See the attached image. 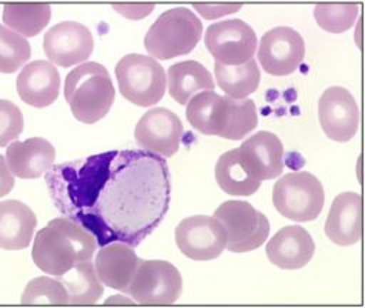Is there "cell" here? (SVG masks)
Returning a JSON list of instances; mask_svg holds the SVG:
<instances>
[{"label":"cell","mask_w":365,"mask_h":308,"mask_svg":"<svg viewBox=\"0 0 365 308\" xmlns=\"http://www.w3.org/2000/svg\"><path fill=\"white\" fill-rule=\"evenodd\" d=\"M56 207L96 238L138 245L164 218L171 198L167 163L145 150L107 151L51 165Z\"/></svg>","instance_id":"obj_1"},{"label":"cell","mask_w":365,"mask_h":308,"mask_svg":"<svg viewBox=\"0 0 365 308\" xmlns=\"http://www.w3.org/2000/svg\"><path fill=\"white\" fill-rule=\"evenodd\" d=\"M96 247L91 232L67 217H58L36 234L31 258L44 274L58 277L77 262L90 261Z\"/></svg>","instance_id":"obj_2"},{"label":"cell","mask_w":365,"mask_h":308,"mask_svg":"<svg viewBox=\"0 0 365 308\" xmlns=\"http://www.w3.org/2000/svg\"><path fill=\"white\" fill-rule=\"evenodd\" d=\"M64 97L78 121L94 124L110 111L115 91L107 68L100 63L87 61L66 76Z\"/></svg>","instance_id":"obj_3"},{"label":"cell","mask_w":365,"mask_h":308,"mask_svg":"<svg viewBox=\"0 0 365 308\" xmlns=\"http://www.w3.org/2000/svg\"><path fill=\"white\" fill-rule=\"evenodd\" d=\"M202 36L201 20L187 7H174L164 11L144 37V47L151 57L170 60L188 54Z\"/></svg>","instance_id":"obj_4"},{"label":"cell","mask_w":365,"mask_h":308,"mask_svg":"<svg viewBox=\"0 0 365 308\" xmlns=\"http://www.w3.org/2000/svg\"><path fill=\"white\" fill-rule=\"evenodd\" d=\"M115 77L121 96L135 106L148 107L164 97L167 78L164 67L154 57L135 53L121 57Z\"/></svg>","instance_id":"obj_5"},{"label":"cell","mask_w":365,"mask_h":308,"mask_svg":"<svg viewBox=\"0 0 365 308\" xmlns=\"http://www.w3.org/2000/svg\"><path fill=\"white\" fill-rule=\"evenodd\" d=\"M325 194L321 181L308 171H294L281 177L272 188L275 210L297 222L312 221L324 208Z\"/></svg>","instance_id":"obj_6"},{"label":"cell","mask_w":365,"mask_h":308,"mask_svg":"<svg viewBox=\"0 0 365 308\" xmlns=\"http://www.w3.org/2000/svg\"><path fill=\"white\" fill-rule=\"evenodd\" d=\"M214 217L224 227L225 248L231 252L252 251L268 238V218L247 201H225L214 211Z\"/></svg>","instance_id":"obj_7"},{"label":"cell","mask_w":365,"mask_h":308,"mask_svg":"<svg viewBox=\"0 0 365 308\" xmlns=\"http://www.w3.org/2000/svg\"><path fill=\"white\" fill-rule=\"evenodd\" d=\"M181 289V274L171 262L140 260L125 294L141 305H171L180 298Z\"/></svg>","instance_id":"obj_8"},{"label":"cell","mask_w":365,"mask_h":308,"mask_svg":"<svg viewBox=\"0 0 365 308\" xmlns=\"http://www.w3.org/2000/svg\"><path fill=\"white\" fill-rule=\"evenodd\" d=\"M204 43L215 61L225 66H238L254 57L257 34L254 29L240 19L212 23Z\"/></svg>","instance_id":"obj_9"},{"label":"cell","mask_w":365,"mask_h":308,"mask_svg":"<svg viewBox=\"0 0 365 308\" xmlns=\"http://www.w3.org/2000/svg\"><path fill=\"white\" fill-rule=\"evenodd\" d=\"M227 235L222 224L212 215L187 217L175 228L180 251L194 261H210L225 250Z\"/></svg>","instance_id":"obj_10"},{"label":"cell","mask_w":365,"mask_h":308,"mask_svg":"<svg viewBox=\"0 0 365 308\" xmlns=\"http://www.w3.org/2000/svg\"><path fill=\"white\" fill-rule=\"evenodd\" d=\"M257 57L265 73L278 77L288 76L305 57L304 38L291 27H274L261 37Z\"/></svg>","instance_id":"obj_11"},{"label":"cell","mask_w":365,"mask_h":308,"mask_svg":"<svg viewBox=\"0 0 365 308\" xmlns=\"http://www.w3.org/2000/svg\"><path fill=\"white\" fill-rule=\"evenodd\" d=\"M318 118L328 138L346 143L352 140L358 131V104L345 87H328L318 101Z\"/></svg>","instance_id":"obj_12"},{"label":"cell","mask_w":365,"mask_h":308,"mask_svg":"<svg viewBox=\"0 0 365 308\" xmlns=\"http://www.w3.org/2000/svg\"><path fill=\"white\" fill-rule=\"evenodd\" d=\"M182 133L178 115L168 108L157 107L144 113L138 120L134 138L143 150L170 158L178 151Z\"/></svg>","instance_id":"obj_13"},{"label":"cell","mask_w":365,"mask_h":308,"mask_svg":"<svg viewBox=\"0 0 365 308\" xmlns=\"http://www.w3.org/2000/svg\"><path fill=\"white\" fill-rule=\"evenodd\" d=\"M43 50L51 63L60 67H70L86 61L91 56L94 38L84 24L61 21L44 34Z\"/></svg>","instance_id":"obj_14"},{"label":"cell","mask_w":365,"mask_h":308,"mask_svg":"<svg viewBox=\"0 0 365 308\" xmlns=\"http://www.w3.org/2000/svg\"><path fill=\"white\" fill-rule=\"evenodd\" d=\"M16 88L23 103L36 108L47 107L58 97L60 73L46 60L31 61L19 73Z\"/></svg>","instance_id":"obj_15"},{"label":"cell","mask_w":365,"mask_h":308,"mask_svg":"<svg viewBox=\"0 0 365 308\" xmlns=\"http://www.w3.org/2000/svg\"><path fill=\"white\" fill-rule=\"evenodd\" d=\"M4 158L14 177L30 180L50 170L56 160V150L46 138L30 137L24 141L9 143Z\"/></svg>","instance_id":"obj_16"},{"label":"cell","mask_w":365,"mask_h":308,"mask_svg":"<svg viewBox=\"0 0 365 308\" xmlns=\"http://www.w3.org/2000/svg\"><path fill=\"white\" fill-rule=\"evenodd\" d=\"M325 234L336 245H354L362 235V197L358 192L338 194L325 221Z\"/></svg>","instance_id":"obj_17"},{"label":"cell","mask_w":365,"mask_h":308,"mask_svg":"<svg viewBox=\"0 0 365 308\" xmlns=\"http://www.w3.org/2000/svg\"><path fill=\"white\" fill-rule=\"evenodd\" d=\"M265 251L274 265L282 270H298L311 261L315 242L304 227L287 225L268 241Z\"/></svg>","instance_id":"obj_18"},{"label":"cell","mask_w":365,"mask_h":308,"mask_svg":"<svg viewBox=\"0 0 365 308\" xmlns=\"http://www.w3.org/2000/svg\"><path fill=\"white\" fill-rule=\"evenodd\" d=\"M140 260L131 245L113 241L101 245L94 261V270L103 285L125 292Z\"/></svg>","instance_id":"obj_19"},{"label":"cell","mask_w":365,"mask_h":308,"mask_svg":"<svg viewBox=\"0 0 365 308\" xmlns=\"http://www.w3.org/2000/svg\"><path fill=\"white\" fill-rule=\"evenodd\" d=\"M231 97L220 96L214 90L200 91L187 103L185 115L192 128L207 135L225 133L230 121Z\"/></svg>","instance_id":"obj_20"},{"label":"cell","mask_w":365,"mask_h":308,"mask_svg":"<svg viewBox=\"0 0 365 308\" xmlns=\"http://www.w3.org/2000/svg\"><path fill=\"white\" fill-rule=\"evenodd\" d=\"M248 167L257 178L272 180L284 170V145L271 131H258L240 147Z\"/></svg>","instance_id":"obj_21"},{"label":"cell","mask_w":365,"mask_h":308,"mask_svg":"<svg viewBox=\"0 0 365 308\" xmlns=\"http://www.w3.org/2000/svg\"><path fill=\"white\" fill-rule=\"evenodd\" d=\"M37 218L33 210L19 200L0 201V248L23 250L33 240Z\"/></svg>","instance_id":"obj_22"},{"label":"cell","mask_w":365,"mask_h":308,"mask_svg":"<svg viewBox=\"0 0 365 308\" xmlns=\"http://www.w3.org/2000/svg\"><path fill=\"white\" fill-rule=\"evenodd\" d=\"M215 180L224 192L242 197L252 195L262 183L254 175L240 148H232L217 160Z\"/></svg>","instance_id":"obj_23"},{"label":"cell","mask_w":365,"mask_h":308,"mask_svg":"<svg viewBox=\"0 0 365 308\" xmlns=\"http://www.w3.org/2000/svg\"><path fill=\"white\" fill-rule=\"evenodd\" d=\"M165 78L168 93L178 104H187L197 93L211 91L215 87L211 73L195 60L173 64L168 67Z\"/></svg>","instance_id":"obj_24"},{"label":"cell","mask_w":365,"mask_h":308,"mask_svg":"<svg viewBox=\"0 0 365 308\" xmlns=\"http://www.w3.org/2000/svg\"><path fill=\"white\" fill-rule=\"evenodd\" d=\"M57 279L66 288L67 304L70 305H93L104 292L91 260L77 262L73 268L58 275Z\"/></svg>","instance_id":"obj_25"},{"label":"cell","mask_w":365,"mask_h":308,"mask_svg":"<svg viewBox=\"0 0 365 308\" xmlns=\"http://www.w3.org/2000/svg\"><path fill=\"white\" fill-rule=\"evenodd\" d=\"M214 74L218 87L231 98H245L257 91L261 80V71L254 58L238 66H225L214 63Z\"/></svg>","instance_id":"obj_26"},{"label":"cell","mask_w":365,"mask_h":308,"mask_svg":"<svg viewBox=\"0 0 365 308\" xmlns=\"http://www.w3.org/2000/svg\"><path fill=\"white\" fill-rule=\"evenodd\" d=\"M3 24L23 37L37 36L51 19V7L46 3H7L3 6Z\"/></svg>","instance_id":"obj_27"},{"label":"cell","mask_w":365,"mask_h":308,"mask_svg":"<svg viewBox=\"0 0 365 308\" xmlns=\"http://www.w3.org/2000/svg\"><path fill=\"white\" fill-rule=\"evenodd\" d=\"M31 48L26 37L0 24V73L11 74L30 58Z\"/></svg>","instance_id":"obj_28"},{"label":"cell","mask_w":365,"mask_h":308,"mask_svg":"<svg viewBox=\"0 0 365 308\" xmlns=\"http://www.w3.org/2000/svg\"><path fill=\"white\" fill-rule=\"evenodd\" d=\"M359 6L352 3L342 4H317L314 17L317 24L329 33H342L349 30L358 17Z\"/></svg>","instance_id":"obj_29"},{"label":"cell","mask_w":365,"mask_h":308,"mask_svg":"<svg viewBox=\"0 0 365 308\" xmlns=\"http://www.w3.org/2000/svg\"><path fill=\"white\" fill-rule=\"evenodd\" d=\"M21 304L26 305H67V292L58 279L37 277L29 281L23 294Z\"/></svg>","instance_id":"obj_30"},{"label":"cell","mask_w":365,"mask_h":308,"mask_svg":"<svg viewBox=\"0 0 365 308\" xmlns=\"http://www.w3.org/2000/svg\"><path fill=\"white\" fill-rule=\"evenodd\" d=\"M258 123L257 107L252 100L248 98H231L230 121L222 138L241 140L250 134Z\"/></svg>","instance_id":"obj_31"},{"label":"cell","mask_w":365,"mask_h":308,"mask_svg":"<svg viewBox=\"0 0 365 308\" xmlns=\"http://www.w3.org/2000/svg\"><path fill=\"white\" fill-rule=\"evenodd\" d=\"M24 120L20 108L9 101L0 98V147H6L14 141L23 131Z\"/></svg>","instance_id":"obj_32"},{"label":"cell","mask_w":365,"mask_h":308,"mask_svg":"<svg viewBox=\"0 0 365 308\" xmlns=\"http://www.w3.org/2000/svg\"><path fill=\"white\" fill-rule=\"evenodd\" d=\"M242 4H194V9L205 19H218L238 11Z\"/></svg>","instance_id":"obj_33"},{"label":"cell","mask_w":365,"mask_h":308,"mask_svg":"<svg viewBox=\"0 0 365 308\" xmlns=\"http://www.w3.org/2000/svg\"><path fill=\"white\" fill-rule=\"evenodd\" d=\"M113 7L128 19H143L154 10V4H114Z\"/></svg>","instance_id":"obj_34"},{"label":"cell","mask_w":365,"mask_h":308,"mask_svg":"<svg viewBox=\"0 0 365 308\" xmlns=\"http://www.w3.org/2000/svg\"><path fill=\"white\" fill-rule=\"evenodd\" d=\"M14 187V175L9 170L4 155L0 154V198L7 195Z\"/></svg>","instance_id":"obj_35"}]
</instances>
